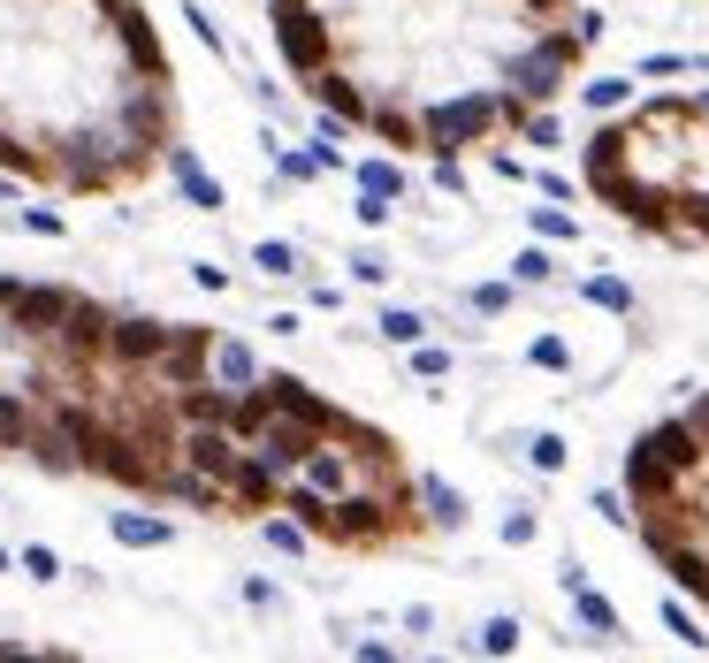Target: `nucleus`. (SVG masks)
I'll use <instances>...</instances> for the list:
<instances>
[{
  "label": "nucleus",
  "instance_id": "1",
  "mask_svg": "<svg viewBox=\"0 0 709 663\" xmlns=\"http://www.w3.org/2000/svg\"><path fill=\"white\" fill-rule=\"evenodd\" d=\"M0 458L237 526L290 518L344 557L435 534L427 473L389 427L283 366L229 381L221 329L123 313L69 283L0 275Z\"/></svg>",
  "mask_w": 709,
  "mask_h": 663
},
{
  "label": "nucleus",
  "instance_id": "2",
  "mask_svg": "<svg viewBox=\"0 0 709 663\" xmlns=\"http://www.w3.org/2000/svg\"><path fill=\"white\" fill-rule=\"evenodd\" d=\"M298 92L397 161L519 146L603 46L595 0H267Z\"/></svg>",
  "mask_w": 709,
  "mask_h": 663
},
{
  "label": "nucleus",
  "instance_id": "3",
  "mask_svg": "<svg viewBox=\"0 0 709 663\" xmlns=\"http://www.w3.org/2000/svg\"><path fill=\"white\" fill-rule=\"evenodd\" d=\"M183 107L146 0H0V175L69 198L138 191Z\"/></svg>",
  "mask_w": 709,
  "mask_h": 663
},
{
  "label": "nucleus",
  "instance_id": "4",
  "mask_svg": "<svg viewBox=\"0 0 709 663\" xmlns=\"http://www.w3.org/2000/svg\"><path fill=\"white\" fill-rule=\"evenodd\" d=\"M572 153L580 198L618 229L672 252H709V84L610 107Z\"/></svg>",
  "mask_w": 709,
  "mask_h": 663
},
{
  "label": "nucleus",
  "instance_id": "5",
  "mask_svg": "<svg viewBox=\"0 0 709 663\" xmlns=\"http://www.w3.org/2000/svg\"><path fill=\"white\" fill-rule=\"evenodd\" d=\"M618 496H626L633 541L664 572V587L709 618V389L672 404L626 443Z\"/></svg>",
  "mask_w": 709,
  "mask_h": 663
},
{
  "label": "nucleus",
  "instance_id": "6",
  "mask_svg": "<svg viewBox=\"0 0 709 663\" xmlns=\"http://www.w3.org/2000/svg\"><path fill=\"white\" fill-rule=\"evenodd\" d=\"M358 191H374V198H404V161L389 153V161H358Z\"/></svg>",
  "mask_w": 709,
  "mask_h": 663
},
{
  "label": "nucleus",
  "instance_id": "7",
  "mask_svg": "<svg viewBox=\"0 0 709 663\" xmlns=\"http://www.w3.org/2000/svg\"><path fill=\"white\" fill-rule=\"evenodd\" d=\"M580 298H587V306H603V313H633V290H626L618 275H587V283H580Z\"/></svg>",
  "mask_w": 709,
  "mask_h": 663
},
{
  "label": "nucleus",
  "instance_id": "8",
  "mask_svg": "<svg viewBox=\"0 0 709 663\" xmlns=\"http://www.w3.org/2000/svg\"><path fill=\"white\" fill-rule=\"evenodd\" d=\"M115 541L153 549V541H169V518H138V511H123V518H115Z\"/></svg>",
  "mask_w": 709,
  "mask_h": 663
},
{
  "label": "nucleus",
  "instance_id": "9",
  "mask_svg": "<svg viewBox=\"0 0 709 663\" xmlns=\"http://www.w3.org/2000/svg\"><path fill=\"white\" fill-rule=\"evenodd\" d=\"M169 161H176V175H183V191H191V198H198V206H221V191H214V175H206V168L191 161V153H183V146H176V153H169Z\"/></svg>",
  "mask_w": 709,
  "mask_h": 663
},
{
  "label": "nucleus",
  "instance_id": "10",
  "mask_svg": "<svg viewBox=\"0 0 709 663\" xmlns=\"http://www.w3.org/2000/svg\"><path fill=\"white\" fill-rule=\"evenodd\" d=\"M572 603H580V618H587L595 633H618V610H610V603H603V595H595L587 580H572Z\"/></svg>",
  "mask_w": 709,
  "mask_h": 663
},
{
  "label": "nucleus",
  "instance_id": "11",
  "mask_svg": "<svg viewBox=\"0 0 709 663\" xmlns=\"http://www.w3.org/2000/svg\"><path fill=\"white\" fill-rule=\"evenodd\" d=\"M381 335H389V343H404V351H412V343H420V335H427V321H420V313H412V306H389V313H381Z\"/></svg>",
  "mask_w": 709,
  "mask_h": 663
},
{
  "label": "nucleus",
  "instance_id": "12",
  "mask_svg": "<svg viewBox=\"0 0 709 663\" xmlns=\"http://www.w3.org/2000/svg\"><path fill=\"white\" fill-rule=\"evenodd\" d=\"M626 92H633V77H587V107H595V115L626 107Z\"/></svg>",
  "mask_w": 709,
  "mask_h": 663
},
{
  "label": "nucleus",
  "instance_id": "13",
  "mask_svg": "<svg viewBox=\"0 0 709 663\" xmlns=\"http://www.w3.org/2000/svg\"><path fill=\"white\" fill-rule=\"evenodd\" d=\"M527 221L541 229V237H549V244H572V237H580V221H572V214H557V206H534Z\"/></svg>",
  "mask_w": 709,
  "mask_h": 663
},
{
  "label": "nucleus",
  "instance_id": "14",
  "mask_svg": "<svg viewBox=\"0 0 709 663\" xmlns=\"http://www.w3.org/2000/svg\"><path fill=\"white\" fill-rule=\"evenodd\" d=\"M512 275H519V283H557V260L534 244V252H519V260H512Z\"/></svg>",
  "mask_w": 709,
  "mask_h": 663
},
{
  "label": "nucleus",
  "instance_id": "15",
  "mask_svg": "<svg viewBox=\"0 0 709 663\" xmlns=\"http://www.w3.org/2000/svg\"><path fill=\"white\" fill-rule=\"evenodd\" d=\"M481 649H489V656H512V649H519V626H512V618H489V626H481Z\"/></svg>",
  "mask_w": 709,
  "mask_h": 663
},
{
  "label": "nucleus",
  "instance_id": "16",
  "mask_svg": "<svg viewBox=\"0 0 709 663\" xmlns=\"http://www.w3.org/2000/svg\"><path fill=\"white\" fill-rule=\"evenodd\" d=\"M664 626H672V633H679V641H687V649H702V641H709L702 626H695V618H687V595H679V603H664Z\"/></svg>",
  "mask_w": 709,
  "mask_h": 663
},
{
  "label": "nucleus",
  "instance_id": "17",
  "mask_svg": "<svg viewBox=\"0 0 709 663\" xmlns=\"http://www.w3.org/2000/svg\"><path fill=\"white\" fill-rule=\"evenodd\" d=\"M427 511H435V526H458V518H466V503L450 496L443 481H427Z\"/></svg>",
  "mask_w": 709,
  "mask_h": 663
},
{
  "label": "nucleus",
  "instance_id": "18",
  "mask_svg": "<svg viewBox=\"0 0 709 663\" xmlns=\"http://www.w3.org/2000/svg\"><path fill=\"white\" fill-rule=\"evenodd\" d=\"M412 374L443 381V374H450V351H435V343H412Z\"/></svg>",
  "mask_w": 709,
  "mask_h": 663
},
{
  "label": "nucleus",
  "instance_id": "19",
  "mask_svg": "<svg viewBox=\"0 0 709 663\" xmlns=\"http://www.w3.org/2000/svg\"><path fill=\"white\" fill-rule=\"evenodd\" d=\"M527 450H534V466H541V473H564V435H534Z\"/></svg>",
  "mask_w": 709,
  "mask_h": 663
},
{
  "label": "nucleus",
  "instance_id": "20",
  "mask_svg": "<svg viewBox=\"0 0 709 663\" xmlns=\"http://www.w3.org/2000/svg\"><path fill=\"white\" fill-rule=\"evenodd\" d=\"M260 267H267V275H298V252H290V244H260Z\"/></svg>",
  "mask_w": 709,
  "mask_h": 663
},
{
  "label": "nucleus",
  "instance_id": "21",
  "mask_svg": "<svg viewBox=\"0 0 709 663\" xmlns=\"http://www.w3.org/2000/svg\"><path fill=\"white\" fill-rule=\"evenodd\" d=\"M23 572H31V580H54V572H61V557H54V549H38V541H31V549H23Z\"/></svg>",
  "mask_w": 709,
  "mask_h": 663
},
{
  "label": "nucleus",
  "instance_id": "22",
  "mask_svg": "<svg viewBox=\"0 0 709 663\" xmlns=\"http://www.w3.org/2000/svg\"><path fill=\"white\" fill-rule=\"evenodd\" d=\"M504 306H512L504 283H481V290H473V313H504Z\"/></svg>",
  "mask_w": 709,
  "mask_h": 663
},
{
  "label": "nucleus",
  "instance_id": "23",
  "mask_svg": "<svg viewBox=\"0 0 709 663\" xmlns=\"http://www.w3.org/2000/svg\"><path fill=\"white\" fill-rule=\"evenodd\" d=\"M381 221H389V198L366 191V198H358V229H381Z\"/></svg>",
  "mask_w": 709,
  "mask_h": 663
},
{
  "label": "nucleus",
  "instance_id": "24",
  "mask_svg": "<svg viewBox=\"0 0 709 663\" xmlns=\"http://www.w3.org/2000/svg\"><path fill=\"white\" fill-rule=\"evenodd\" d=\"M534 366H572V351H564L557 335H541V343H534Z\"/></svg>",
  "mask_w": 709,
  "mask_h": 663
},
{
  "label": "nucleus",
  "instance_id": "25",
  "mask_svg": "<svg viewBox=\"0 0 709 663\" xmlns=\"http://www.w3.org/2000/svg\"><path fill=\"white\" fill-rule=\"evenodd\" d=\"M0 564H8V549H0Z\"/></svg>",
  "mask_w": 709,
  "mask_h": 663
}]
</instances>
